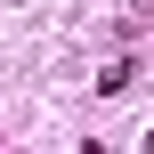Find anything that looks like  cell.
<instances>
[{
	"instance_id": "cell-1",
	"label": "cell",
	"mask_w": 154,
	"mask_h": 154,
	"mask_svg": "<svg viewBox=\"0 0 154 154\" xmlns=\"http://www.w3.org/2000/svg\"><path fill=\"white\" fill-rule=\"evenodd\" d=\"M130 81H138V57H130V49H122V57H106V65H97V97H122V89H130Z\"/></svg>"
},
{
	"instance_id": "cell-2",
	"label": "cell",
	"mask_w": 154,
	"mask_h": 154,
	"mask_svg": "<svg viewBox=\"0 0 154 154\" xmlns=\"http://www.w3.org/2000/svg\"><path fill=\"white\" fill-rule=\"evenodd\" d=\"M138 16H154V0H138Z\"/></svg>"
},
{
	"instance_id": "cell-3",
	"label": "cell",
	"mask_w": 154,
	"mask_h": 154,
	"mask_svg": "<svg viewBox=\"0 0 154 154\" xmlns=\"http://www.w3.org/2000/svg\"><path fill=\"white\" fill-rule=\"evenodd\" d=\"M146 154H154V130H146Z\"/></svg>"
}]
</instances>
